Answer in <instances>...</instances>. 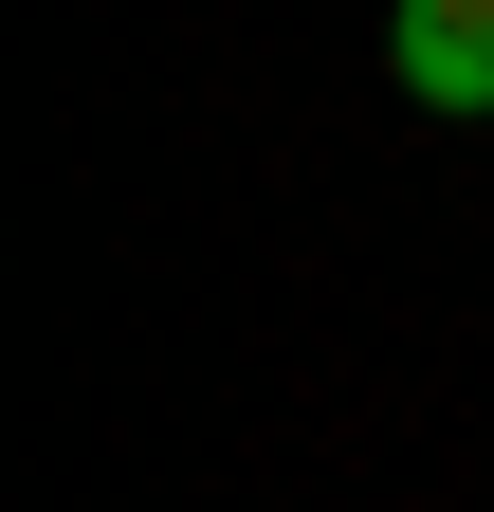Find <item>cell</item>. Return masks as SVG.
I'll list each match as a JSON object with an SVG mask.
<instances>
[{"label":"cell","mask_w":494,"mask_h":512,"mask_svg":"<svg viewBox=\"0 0 494 512\" xmlns=\"http://www.w3.org/2000/svg\"><path fill=\"white\" fill-rule=\"evenodd\" d=\"M385 74L476 128V110H494V0H403V19H385Z\"/></svg>","instance_id":"obj_1"}]
</instances>
